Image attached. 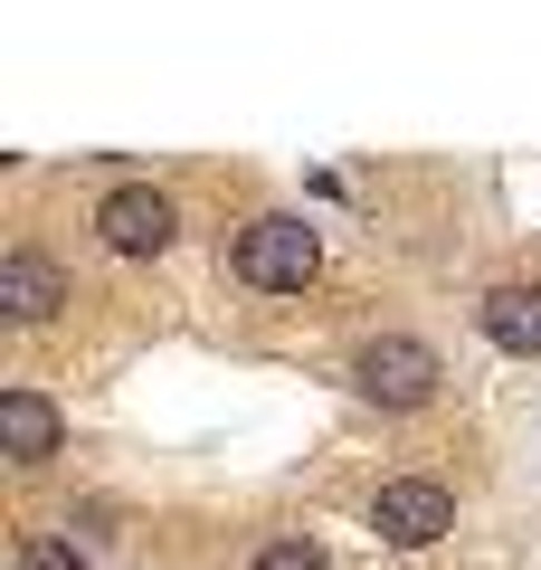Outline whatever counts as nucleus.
<instances>
[{
    "label": "nucleus",
    "instance_id": "nucleus-5",
    "mask_svg": "<svg viewBox=\"0 0 541 570\" xmlns=\"http://www.w3.org/2000/svg\"><path fill=\"white\" fill-rule=\"evenodd\" d=\"M475 324L494 352H513V362H541V285L532 276H503L475 295Z\"/></svg>",
    "mask_w": 541,
    "mask_h": 570
},
{
    "label": "nucleus",
    "instance_id": "nucleus-6",
    "mask_svg": "<svg viewBox=\"0 0 541 570\" xmlns=\"http://www.w3.org/2000/svg\"><path fill=\"white\" fill-rule=\"evenodd\" d=\"M58 305H67V266L20 238L10 257H0V314H10V324H48Z\"/></svg>",
    "mask_w": 541,
    "mask_h": 570
},
{
    "label": "nucleus",
    "instance_id": "nucleus-3",
    "mask_svg": "<svg viewBox=\"0 0 541 570\" xmlns=\"http://www.w3.org/2000/svg\"><path fill=\"white\" fill-rule=\"evenodd\" d=\"M371 532H381L390 551H427L456 532V494L437 485V475H390L381 494H371Z\"/></svg>",
    "mask_w": 541,
    "mask_h": 570
},
{
    "label": "nucleus",
    "instance_id": "nucleus-7",
    "mask_svg": "<svg viewBox=\"0 0 541 570\" xmlns=\"http://www.w3.org/2000/svg\"><path fill=\"white\" fill-rule=\"evenodd\" d=\"M0 448H10V466H48V456L67 448L58 400H39V390H0Z\"/></svg>",
    "mask_w": 541,
    "mask_h": 570
},
{
    "label": "nucleus",
    "instance_id": "nucleus-8",
    "mask_svg": "<svg viewBox=\"0 0 541 570\" xmlns=\"http://www.w3.org/2000/svg\"><path fill=\"white\" fill-rule=\"evenodd\" d=\"M247 570H333V561H323V542H304V532H266V542L247 551Z\"/></svg>",
    "mask_w": 541,
    "mask_h": 570
},
{
    "label": "nucleus",
    "instance_id": "nucleus-9",
    "mask_svg": "<svg viewBox=\"0 0 541 570\" xmlns=\"http://www.w3.org/2000/svg\"><path fill=\"white\" fill-rule=\"evenodd\" d=\"M20 570H86V551H58V542H29Z\"/></svg>",
    "mask_w": 541,
    "mask_h": 570
},
{
    "label": "nucleus",
    "instance_id": "nucleus-4",
    "mask_svg": "<svg viewBox=\"0 0 541 570\" xmlns=\"http://www.w3.org/2000/svg\"><path fill=\"white\" fill-rule=\"evenodd\" d=\"M96 238L115 247V257H161V247L180 238V209H171V190H153V181H124V190H105V200H96Z\"/></svg>",
    "mask_w": 541,
    "mask_h": 570
},
{
    "label": "nucleus",
    "instance_id": "nucleus-2",
    "mask_svg": "<svg viewBox=\"0 0 541 570\" xmlns=\"http://www.w3.org/2000/svg\"><path fill=\"white\" fill-rule=\"evenodd\" d=\"M437 381H446V362H437V343H419V333H371V343L352 352V390L371 409H427Z\"/></svg>",
    "mask_w": 541,
    "mask_h": 570
},
{
    "label": "nucleus",
    "instance_id": "nucleus-1",
    "mask_svg": "<svg viewBox=\"0 0 541 570\" xmlns=\"http://www.w3.org/2000/svg\"><path fill=\"white\" fill-rule=\"evenodd\" d=\"M314 266H323V238H314V219H295V209H257V219L228 238V276L257 285V295H304Z\"/></svg>",
    "mask_w": 541,
    "mask_h": 570
}]
</instances>
